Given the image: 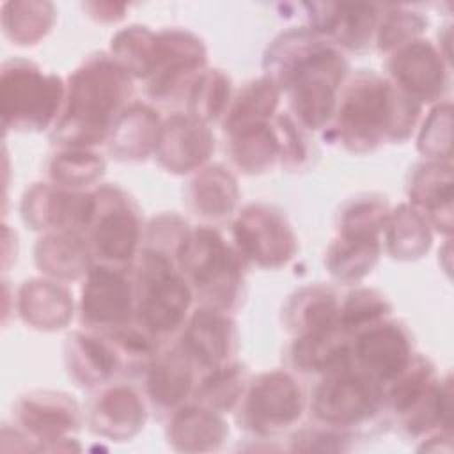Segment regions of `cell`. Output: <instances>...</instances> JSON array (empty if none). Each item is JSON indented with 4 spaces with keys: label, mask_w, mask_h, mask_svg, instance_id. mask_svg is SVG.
Listing matches in <instances>:
<instances>
[{
    "label": "cell",
    "mask_w": 454,
    "mask_h": 454,
    "mask_svg": "<svg viewBox=\"0 0 454 454\" xmlns=\"http://www.w3.org/2000/svg\"><path fill=\"white\" fill-rule=\"evenodd\" d=\"M277 66L280 83L291 94V105L301 122L321 128L335 108V90L346 74V60L314 34L294 32L277 41L268 53Z\"/></svg>",
    "instance_id": "cell-1"
},
{
    "label": "cell",
    "mask_w": 454,
    "mask_h": 454,
    "mask_svg": "<svg viewBox=\"0 0 454 454\" xmlns=\"http://www.w3.org/2000/svg\"><path fill=\"white\" fill-rule=\"evenodd\" d=\"M419 103L374 73H360L346 89L337 133L351 151H371L383 138H404L415 124Z\"/></svg>",
    "instance_id": "cell-2"
},
{
    "label": "cell",
    "mask_w": 454,
    "mask_h": 454,
    "mask_svg": "<svg viewBox=\"0 0 454 454\" xmlns=\"http://www.w3.org/2000/svg\"><path fill=\"white\" fill-rule=\"evenodd\" d=\"M131 94L129 73L105 55L89 59L69 78V96L55 138L67 145L101 140Z\"/></svg>",
    "instance_id": "cell-3"
},
{
    "label": "cell",
    "mask_w": 454,
    "mask_h": 454,
    "mask_svg": "<svg viewBox=\"0 0 454 454\" xmlns=\"http://www.w3.org/2000/svg\"><path fill=\"white\" fill-rule=\"evenodd\" d=\"M179 268L190 277L206 309L223 310L236 300L241 273L236 254L216 231L186 232L177 252Z\"/></svg>",
    "instance_id": "cell-4"
},
{
    "label": "cell",
    "mask_w": 454,
    "mask_h": 454,
    "mask_svg": "<svg viewBox=\"0 0 454 454\" xmlns=\"http://www.w3.org/2000/svg\"><path fill=\"white\" fill-rule=\"evenodd\" d=\"M0 99L5 128L44 129L60 106L62 83L30 62L11 60L2 67Z\"/></svg>",
    "instance_id": "cell-5"
},
{
    "label": "cell",
    "mask_w": 454,
    "mask_h": 454,
    "mask_svg": "<svg viewBox=\"0 0 454 454\" xmlns=\"http://www.w3.org/2000/svg\"><path fill=\"white\" fill-rule=\"evenodd\" d=\"M138 319L154 335H163L179 326L190 305L192 293L186 280L174 270L161 250H145L137 271Z\"/></svg>",
    "instance_id": "cell-6"
},
{
    "label": "cell",
    "mask_w": 454,
    "mask_h": 454,
    "mask_svg": "<svg viewBox=\"0 0 454 454\" xmlns=\"http://www.w3.org/2000/svg\"><path fill=\"white\" fill-rule=\"evenodd\" d=\"M380 404L376 380L349 367L328 372L312 399L314 415L332 426H351L371 417Z\"/></svg>",
    "instance_id": "cell-7"
},
{
    "label": "cell",
    "mask_w": 454,
    "mask_h": 454,
    "mask_svg": "<svg viewBox=\"0 0 454 454\" xmlns=\"http://www.w3.org/2000/svg\"><path fill=\"white\" fill-rule=\"evenodd\" d=\"M92 220L96 254L117 264L129 261L138 241V216L129 200L119 190L103 188L94 195Z\"/></svg>",
    "instance_id": "cell-8"
},
{
    "label": "cell",
    "mask_w": 454,
    "mask_h": 454,
    "mask_svg": "<svg viewBox=\"0 0 454 454\" xmlns=\"http://www.w3.org/2000/svg\"><path fill=\"white\" fill-rule=\"evenodd\" d=\"M234 236L241 250L261 266H280L294 250V234L282 215L266 206H248L234 223Z\"/></svg>",
    "instance_id": "cell-9"
},
{
    "label": "cell",
    "mask_w": 454,
    "mask_h": 454,
    "mask_svg": "<svg viewBox=\"0 0 454 454\" xmlns=\"http://www.w3.org/2000/svg\"><path fill=\"white\" fill-rule=\"evenodd\" d=\"M303 410V395L296 381L280 371L261 374L247 397L248 424L261 431H278L293 424Z\"/></svg>",
    "instance_id": "cell-10"
},
{
    "label": "cell",
    "mask_w": 454,
    "mask_h": 454,
    "mask_svg": "<svg viewBox=\"0 0 454 454\" xmlns=\"http://www.w3.org/2000/svg\"><path fill=\"white\" fill-rule=\"evenodd\" d=\"M133 293L121 271L98 266L89 271L82 291V316L92 326L117 330L129 319Z\"/></svg>",
    "instance_id": "cell-11"
},
{
    "label": "cell",
    "mask_w": 454,
    "mask_h": 454,
    "mask_svg": "<svg viewBox=\"0 0 454 454\" xmlns=\"http://www.w3.org/2000/svg\"><path fill=\"white\" fill-rule=\"evenodd\" d=\"M206 51L199 39L192 34L170 30L158 35V57L153 69L149 92L154 98H167L190 74L204 66Z\"/></svg>",
    "instance_id": "cell-12"
},
{
    "label": "cell",
    "mask_w": 454,
    "mask_h": 454,
    "mask_svg": "<svg viewBox=\"0 0 454 454\" xmlns=\"http://www.w3.org/2000/svg\"><path fill=\"white\" fill-rule=\"evenodd\" d=\"M390 73L411 99L431 101L445 89V69L440 55L426 41H411L390 60Z\"/></svg>",
    "instance_id": "cell-13"
},
{
    "label": "cell",
    "mask_w": 454,
    "mask_h": 454,
    "mask_svg": "<svg viewBox=\"0 0 454 454\" xmlns=\"http://www.w3.org/2000/svg\"><path fill=\"white\" fill-rule=\"evenodd\" d=\"M410 340L395 323L371 325L355 342V355L372 380H394L411 360Z\"/></svg>",
    "instance_id": "cell-14"
},
{
    "label": "cell",
    "mask_w": 454,
    "mask_h": 454,
    "mask_svg": "<svg viewBox=\"0 0 454 454\" xmlns=\"http://www.w3.org/2000/svg\"><path fill=\"white\" fill-rule=\"evenodd\" d=\"M27 223L34 229H69L87 225L94 215V197L34 186L23 202Z\"/></svg>",
    "instance_id": "cell-15"
},
{
    "label": "cell",
    "mask_w": 454,
    "mask_h": 454,
    "mask_svg": "<svg viewBox=\"0 0 454 454\" xmlns=\"http://www.w3.org/2000/svg\"><path fill=\"white\" fill-rule=\"evenodd\" d=\"M211 149L213 138L202 121L174 115L160 129L156 156L172 172H188L207 160Z\"/></svg>",
    "instance_id": "cell-16"
},
{
    "label": "cell",
    "mask_w": 454,
    "mask_h": 454,
    "mask_svg": "<svg viewBox=\"0 0 454 454\" xmlns=\"http://www.w3.org/2000/svg\"><path fill=\"white\" fill-rule=\"evenodd\" d=\"M18 419L25 431L37 440L55 442L78 427V406L73 399L55 392H37L18 404Z\"/></svg>",
    "instance_id": "cell-17"
},
{
    "label": "cell",
    "mask_w": 454,
    "mask_h": 454,
    "mask_svg": "<svg viewBox=\"0 0 454 454\" xmlns=\"http://www.w3.org/2000/svg\"><path fill=\"white\" fill-rule=\"evenodd\" d=\"M220 312L215 309L197 310L184 332L183 349L192 360L207 367H220L234 344V325Z\"/></svg>",
    "instance_id": "cell-18"
},
{
    "label": "cell",
    "mask_w": 454,
    "mask_h": 454,
    "mask_svg": "<svg viewBox=\"0 0 454 454\" xmlns=\"http://www.w3.org/2000/svg\"><path fill=\"white\" fill-rule=\"evenodd\" d=\"M145 420L144 404L126 387L106 390L92 408V427L96 433L114 440L133 436Z\"/></svg>",
    "instance_id": "cell-19"
},
{
    "label": "cell",
    "mask_w": 454,
    "mask_h": 454,
    "mask_svg": "<svg viewBox=\"0 0 454 454\" xmlns=\"http://www.w3.org/2000/svg\"><path fill=\"white\" fill-rule=\"evenodd\" d=\"M71 298L66 287L48 280H30L20 291V314L35 328H60L71 316Z\"/></svg>",
    "instance_id": "cell-20"
},
{
    "label": "cell",
    "mask_w": 454,
    "mask_h": 454,
    "mask_svg": "<svg viewBox=\"0 0 454 454\" xmlns=\"http://www.w3.org/2000/svg\"><path fill=\"white\" fill-rule=\"evenodd\" d=\"M411 200L427 215L431 220L447 232L452 227V174L450 167L443 163H429L420 167L410 188Z\"/></svg>",
    "instance_id": "cell-21"
},
{
    "label": "cell",
    "mask_w": 454,
    "mask_h": 454,
    "mask_svg": "<svg viewBox=\"0 0 454 454\" xmlns=\"http://www.w3.org/2000/svg\"><path fill=\"white\" fill-rule=\"evenodd\" d=\"M325 12L312 14V28L317 32L332 34L335 39L349 48H360L371 39L376 12L372 5H323Z\"/></svg>",
    "instance_id": "cell-22"
},
{
    "label": "cell",
    "mask_w": 454,
    "mask_h": 454,
    "mask_svg": "<svg viewBox=\"0 0 454 454\" xmlns=\"http://www.w3.org/2000/svg\"><path fill=\"white\" fill-rule=\"evenodd\" d=\"M339 325L321 332L300 335L293 346V360L303 371L333 372L348 367L349 346Z\"/></svg>",
    "instance_id": "cell-23"
},
{
    "label": "cell",
    "mask_w": 454,
    "mask_h": 454,
    "mask_svg": "<svg viewBox=\"0 0 454 454\" xmlns=\"http://www.w3.org/2000/svg\"><path fill=\"white\" fill-rule=\"evenodd\" d=\"M67 364L73 376L82 385H94L106 380L115 367L119 358L110 342L94 335L74 333L67 339Z\"/></svg>",
    "instance_id": "cell-24"
},
{
    "label": "cell",
    "mask_w": 454,
    "mask_h": 454,
    "mask_svg": "<svg viewBox=\"0 0 454 454\" xmlns=\"http://www.w3.org/2000/svg\"><path fill=\"white\" fill-rule=\"evenodd\" d=\"M112 131V153L122 158H142L153 147L156 149L161 126L158 117L147 106H133L117 117Z\"/></svg>",
    "instance_id": "cell-25"
},
{
    "label": "cell",
    "mask_w": 454,
    "mask_h": 454,
    "mask_svg": "<svg viewBox=\"0 0 454 454\" xmlns=\"http://www.w3.org/2000/svg\"><path fill=\"white\" fill-rule=\"evenodd\" d=\"M225 436V424L209 408H186L174 415L170 440L179 450L216 449Z\"/></svg>",
    "instance_id": "cell-26"
},
{
    "label": "cell",
    "mask_w": 454,
    "mask_h": 454,
    "mask_svg": "<svg viewBox=\"0 0 454 454\" xmlns=\"http://www.w3.org/2000/svg\"><path fill=\"white\" fill-rule=\"evenodd\" d=\"M188 353L172 349L158 356L149 369V394L160 406H174L192 387V365Z\"/></svg>",
    "instance_id": "cell-27"
},
{
    "label": "cell",
    "mask_w": 454,
    "mask_h": 454,
    "mask_svg": "<svg viewBox=\"0 0 454 454\" xmlns=\"http://www.w3.org/2000/svg\"><path fill=\"white\" fill-rule=\"evenodd\" d=\"M286 312L289 328L300 335L335 326L339 316L335 294L325 287H309L296 293Z\"/></svg>",
    "instance_id": "cell-28"
},
{
    "label": "cell",
    "mask_w": 454,
    "mask_h": 454,
    "mask_svg": "<svg viewBox=\"0 0 454 454\" xmlns=\"http://www.w3.org/2000/svg\"><path fill=\"white\" fill-rule=\"evenodd\" d=\"M229 133L232 137V158L247 172L264 170L280 154L277 131L266 121L241 126Z\"/></svg>",
    "instance_id": "cell-29"
},
{
    "label": "cell",
    "mask_w": 454,
    "mask_h": 454,
    "mask_svg": "<svg viewBox=\"0 0 454 454\" xmlns=\"http://www.w3.org/2000/svg\"><path fill=\"white\" fill-rule=\"evenodd\" d=\"M87 245L74 234H53L37 243L35 261L55 277H76L87 268Z\"/></svg>",
    "instance_id": "cell-30"
},
{
    "label": "cell",
    "mask_w": 454,
    "mask_h": 454,
    "mask_svg": "<svg viewBox=\"0 0 454 454\" xmlns=\"http://www.w3.org/2000/svg\"><path fill=\"white\" fill-rule=\"evenodd\" d=\"M238 188L234 177L222 167H211L192 183L193 207L207 218H222L234 207Z\"/></svg>",
    "instance_id": "cell-31"
},
{
    "label": "cell",
    "mask_w": 454,
    "mask_h": 454,
    "mask_svg": "<svg viewBox=\"0 0 454 454\" xmlns=\"http://www.w3.org/2000/svg\"><path fill=\"white\" fill-rule=\"evenodd\" d=\"M380 254L376 238L340 236L328 252V268L340 280H356L371 271Z\"/></svg>",
    "instance_id": "cell-32"
},
{
    "label": "cell",
    "mask_w": 454,
    "mask_h": 454,
    "mask_svg": "<svg viewBox=\"0 0 454 454\" xmlns=\"http://www.w3.org/2000/svg\"><path fill=\"white\" fill-rule=\"evenodd\" d=\"M112 51L128 73L137 76H149L156 66L158 35L144 27H129L115 35Z\"/></svg>",
    "instance_id": "cell-33"
},
{
    "label": "cell",
    "mask_w": 454,
    "mask_h": 454,
    "mask_svg": "<svg viewBox=\"0 0 454 454\" xmlns=\"http://www.w3.org/2000/svg\"><path fill=\"white\" fill-rule=\"evenodd\" d=\"M387 241L394 257H419L424 250L429 248L431 241L424 216L411 207L401 206L388 218Z\"/></svg>",
    "instance_id": "cell-34"
},
{
    "label": "cell",
    "mask_w": 454,
    "mask_h": 454,
    "mask_svg": "<svg viewBox=\"0 0 454 454\" xmlns=\"http://www.w3.org/2000/svg\"><path fill=\"white\" fill-rule=\"evenodd\" d=\"M278 103V89L277 83L270 78L257 80L248 83V87L239 94L234 103L229 117L225 121V129L232 131L241 126L264 122L275 112Z\"/></svg>",
    "instance_id": "cell-35"
},
{
    "label": "cell",
    "mask_w": 454,
    "mask_h": 454,
    "mask_svg": "<svg viewBox=\"0 0 454 454\" xmlns=\"http://www.w3.org/2000/svg\"><path fill=\"white\" fill-rule=\"evenodd\" d=\"M433 369L422 358L410 360V364L394 378L390 388L392 406L399 413H410L433 390Z\"/></svg>",
    "instance_id": "cell-36"
},
{
    "label": "cell",
    "mask_w": 454,
    "mask_h": 454,
    "mask_svg": "<svg viewBox=\"0 0 454 454\" xmlns=\"http://www.w3.org/2000/svg\"><path fill=\"white\" fill-rule=\"evenodd\" d=\"M12 14L4 12L5 32L20 44H30L43 37L51 21L53 11L50 4H9Z\"/></svg>",
    "instance_id": "cell-37"
},
{
    "label": "cell",
    "mask_w": 454,
    "mask_h": 454,
    "mask_svg": "<svg viewBox=\"0 0 454 454\" xmlns=\"http://www.w3.org/2000/svg\"><path fill=\"white\" fill-rule=\"evenodd\" d=\"M229 99V80L220 71L202 73L192 85L190 112L199 121H211L222 115Z\"/></svg>",
    "instance_id": "cell-38"
},
{
    "label": "cell",
    "mask_w": 454,
    "mask_h": 454,
    "mask_svg": "<svg viewBox=\"0 0 454 454\" xmlns=\"http://www.w3.org/2000/svg\"><path fill=\"white\" fill-rule=\"evenodd\" d=\"M243 392V371L239 365L215 367V372L202 381V387L197 394L200 403L213 410H231L238 401V395Z\"/></svg>",
    "instance_id": "cell-39"
},
{
    "label": "cell",
    "mask_w": 454,
    "mask_h": 454,
    "mask_svg": "<svg viewBox=\"0 0 454 454\" xmlns=\"http://www.w3.org/2000/svg\"><path fill=\"white\" fill-rule=\"evenodd\" d=\"M388 310L390 305L380 293L372 289H356L348 294V300L339 310V326L346 332L371 326Z\"/></svg>",
    "instance_id": "cell-40"
},
{
    "label": "cell",
    "mask_w": 454,
    "mask_h": 454,
    "mask_svg": "<svg viewBox=\"0 0 454 454\" xmlns=\"http://www.w3.org/2000/svg\"><path fill=\"white\" fill-rule=\"evenodd\" d=\"M388 220L387 204L378 199H364L353 202L342 215L340 236L348 238H376V232Z\"/></svg>",
    "instance_id": "cell-41"
},
{
    "label": "cell",
    "mask_w": 454,
    "mask_h": 454,
    "mask_svg": "<svg viewBox=\"0 0 454 454\" xmlns=\"http://www.w3.org/2000/svg\"><path fill=\"white\" fill-rule=\"evenodd\" d=\"M103 170V161L90 153L67 151L55 156L51 163V177L64 184L80 186L94 181Z\"/></svg>",
    "instance_id": "cell-42"
},
{
    "label": "cell",
    "mask_w": 454,
    "mask_h": 454,
    "mask_svg": "<svg viewBox=\"0 0 454 454\" xmlns=\"http://www.w3.org/2000/svg\"><path fill=\"white\" fill-rule=\"evenodd\" d=\"M422 27H424V20L415 12L397 11L388 14L380 28V37H378L380 48L388 50L394 46H401L410 37L413 41V35L420 32Z\"/></svg>",
    "instance_id": "cell-43"
}]
</instances>
